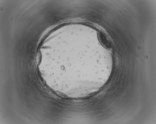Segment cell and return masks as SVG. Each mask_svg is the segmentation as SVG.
I'll return each mask as SVG.
<instances>
[{"instance_id": "obj_1", "label": "cell", "mask_w": 156, "mask_h": 124, "mask_svg": "<svg viewBox=\"0 0 156 124\" xmlns=\"http://www.w3.org/2000/svg\"><path fill=\"white\" fill-rule=\"evenodd\" d=\"M98 38L101 44L103 46L108 49L112 48L111 42L105 33L101 31H99L98 33Z\"/></svg>"}]
</instances>
